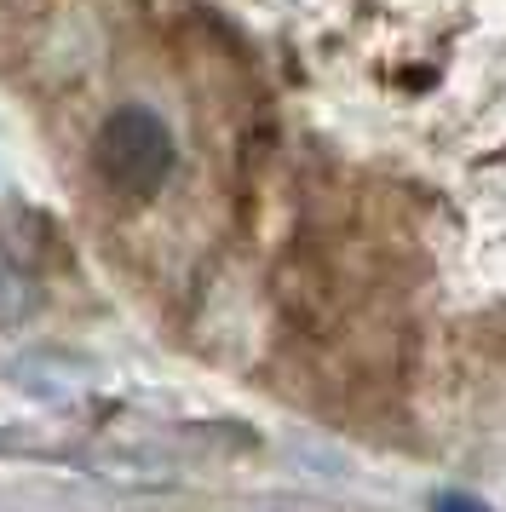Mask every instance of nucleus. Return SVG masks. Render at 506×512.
<instances>
[{
	"label": "nucleus",
	"instance_id": "f257e3e1",
	"mask_svg": "<svg viewBox=\"0 0 506 512\" xmlns=\"http://www.w3.org/2000/svg\"><path fill=\"white\" fill-rule=\"evenodd\" d=\"M92 162L104 173V185L115 196H156L167 185V173H173V133H167V121L156 110H144V104H127V110H115L104 127H98V139H92Z\"/></svg>",
	"mask_w": 506,
	"mask_h": 512
},
{
	"label": "nucleus",
	"instance_id": "7ed1b4c3",
	"mask_svg": "<svg viewBox=\"0 0 506 512\" xmlns=\"http://www.w3.org/2000/svg\"><path fill=\"white\" fill-rule=\"evenodd\" d=\"M432 512H495V507H489V501H478V495H466V489H437Z\"/></svg>",
	"mask_w": 506,
	"mask_h": 512
},
{
	"label": "nucleus",
	"instance_id": "f03ea898",
	"mask_svg": "<svg viewBox=\"0 0 506 512\" xmlns=\"http://www.w3.org/2000/svg\"><path fill=\"white\" fill-rule=\"evenodd\" d=\"M35 311V282L23 277L12 259H0V323L12 328V323H23Z\"/></svg>",
	"mask_w": 506,
	"mask_h": 512
}]
</instances>
